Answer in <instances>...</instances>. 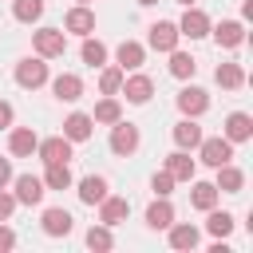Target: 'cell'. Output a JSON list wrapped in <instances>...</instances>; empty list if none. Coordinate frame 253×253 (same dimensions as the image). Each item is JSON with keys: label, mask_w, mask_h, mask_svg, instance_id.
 Wrapping results in <instances>:
<instances>
[{"label": "cell", "mask_w": 253, "mask_h": 253, "mask_svg": "<svg viewBox=\"0 0 253 253\" xmlns=\"http://www.w3.org/2000/svg\"><path fill=\"white\" fill-rule=\"evenodd\" d=\"M12 79H16L24 91H36V87H43V83L51 79V71H47V59H43V55H24V59L16 63V71H12Z\"/></svg>", "instance_id": "cell-1"}, {"label": "cell", "mask_w": 253, "mask_h": 253, "mask_svg": "<svg viewBox=\"0 0 253 253\" xmlns=\"http://www.w3.org/2000/svg\"><path fill=\"white\" fill-rule=\"evenodd\" d=\"M107 146H111V154H119V158H130L138 146H142V134H138V126L134 123H111V138H107Z\"/></svg>", "instance_id": "cell-2"}, {"label": "cell", "mask_w": 253, "mask_h": 253, "mask_svg": "<svg viewBox=\"0 0 253 253\" xmlns=\"http://www.w3.org/2000/svg\"><path fill=\"white\" fill-rule=\"evenodd\" d=\"M32 47L43 59H59L67 51V32L63 28H40V32H32Z\"/></svg>", "instance_id": "cell-3"}, {"label": "cell", "mask_w": 253, "mask_h": 253, "mask_svg": "<svg viewBox=\"0 0 253 253\" xmlns=\"http://www.w3.org/2000/svg\"><path fill=\"white\" fill-rule=\"evenodd\" d=\"M198 158L213 170V166H221V162H233V142L225 138V134H213V138H202L198 142Z\"/></svg>", "instance_id": "cell-4"}, {"label": "cell", "mask_w": 253, "mask_h": 253, "mask_svg": "<svg viewBox=\"0 0 253 253\" xmlns=\"http://www.w3.org/2000/svg\"><path fill=\"white\" fill-rule=\"evenodd\" d=\"M178 40H182V32H178V24H170V20H158V24L146 28V47H154V51H162V55L174 51Z\"/></svg>", "instance_id": "cell-5"}, {"label": "cell", "mask_w": 253, "mask_h": 253, "mask_svg": "<svg viewBox=\"0 0 253 253\" xmlns=\"http://www.w3.org/2000/svg\"><path fill=\"white\" fill-rule=\"evenodd\" d=\"M12 194H16V202L20 206H40L43 202V194H47V186H43V178H36V174H12Z\"/></svg>", "instance_id": "cell-6"}, {"label": "cell", "mask_w": 253, "mask_h": 253, "mask_svg": "<svg viewBox=\"0 0 253 253\" xmlns=\"http://www.w3.org/2000/svg\"><path fill=\"white\" fill-rule=\"evenodd\" d=\"M210 36H213L217 47L233 51V47L245 43V20H221V24H210Z\"/></svg>", "instance_id": "cell-7"}, {"label": "cell", "mask_w": 253, "mask_h": 253, "mask_svg": "<svg viewBox=\"0 0 253 253\" xmlns=\"http://www.w3.org/2000/svg\"><path fill=\"white\" fill-rule=\"evenodd\" d=\"M119 95H126V103L142 107V103H150V95H154V79H150V75H142V71H134V75H123V87H119Z\"/></svg>", "instance_id": "cell-8"}, {"label": "cell", "mask_w": 253, "mask_h": 253, "mask_svg": "<svg viewBox=\"0 0 253 253\" xmlns=\"http://www.w3.org/2000/svg\"><path fill=\"white\" fill-rule=\"evenodd\" d=\"M178 111H182L186 119H202V115L210 111V95H206L202 87H194V83H186V87L178 91Z\"/></svg>", "instance_id": "cell-9"}, {"label": "cell", "mask_w": 253, "mask_h": 253, "mask_svg": "<svg viewBox=\"0 0 253 253\" xmlns=\"http://www.w3.org/2000/svg\"><path fill=\"white\" fill-rule=\"evenodd\" d=\"M221 134H225L233 146H237V142H249V138H253V115H249V111H229Z\"/></svg>", "instance_id": "cell-10"}, {"label": "cell", "mask_w": 253, "mask_h": 253, "mask_svg": "<svg viewBox=\"0 0 253 253\" xmlns=\"http://www.w3.org/2000/svg\"><path fill=\"white\" fill-rule=\"evenodd\" d=\"M71 138H63V134H51V138H40L36 142V154H40V162H71Z\"/></svg>", "instance_id": "cell-11"}, {"label": "cell", "mask_w": 253, "mask_h": 253, "mask_svg": "<svg viewBox=\"0 0 253 253\" xmlns=\"http://www.w3.org/2000/svg\"><path fill=\"white\" fill-rule=\"evenodd\" d=\"M210 24H213V20H210L198 4H190V8L182 12V20H178V32L190 36V40H202V36H210Z\"/></svg>", "instance_id": "cell-12"}, {"label": "cell", "mask_w": 253, "mask_h": 253, "mask_svg": "<svg viewBox=\"0 0 253 253\" xmlns=\"http://www.w3.org/2000/svg\"><path fill=\"white\" fill-rule=\"evenodd\" d=\"M36 142H40V134L32 126H12L8 130V154L12 158H32L36 154Z\"/></svg>", "instance_id": "cell-13"}, {"label": "cell", "mask_w": 253, "mask_h": 253, "mask_svg": "<svg viewBox=\"0 0 253 253\" xmlns=\"http://www.w3.org/2000/svg\"><path fill=\"white\" fill-rule=\"evenodd\" d=\"M40 225H43V233H47V237H67V233L75 229V217H71L63 206H51V210H43Z\"/></svg>", "instance_id": "cell-14"}, {"label": "cell", "mask_w": 253, "mask_h": 253, "mask_svg": "<svg viewBox=\"0 0 253 253\" xmlns=\"http://www.w3.org/2000/svg\"><path fill=\"white\" fill-rule=\"evenodd\" d=\"M63 32H71V36H91V32H95V12H91L87 4L67 8V16H63Z\"/></svg>", "instance_id": "cell-15"}, {"label": "cell", "mask_w": 253, "mask_h": 253, "mask_svg": "<svg viewBox=\"0 0 253 253\" xmlns=\"http://www.w3.org/2000/svg\"><path fill=\"white\" fill-rule=\"evenodd\" d=\"M47 83H51V91H55L59 103H79V99H83V79H79L75 71H63V75H55V79H47Z\"/></svg>", "instance_id": "cell-16"}, {"label": "cell", "mask_w": 253, "mask_h": 253, "mask_svg": "<svg viewBox=\"0 0 253 253\" xmlns=\"http://www.w3.org/2000/svg\"><path fill=\"white\" fill-rule=\"evenodd\" d=\"M213 170H217V178H213L217 194H241V190H245V170H241V166L221 162V166H213Z\"/></svg>", "instance_id": "cell-17"}, {"label": "cell", "mask_w": 253, "mask_h": 253, "mask_svg": "<svg viewBox=\"0 0 253 253\" xmlns=\"http://www.w3.org/2000/svg\"><path fill=\"white\" fill-rule=\"evenodd\" d=\"M115 63H119L123 71H138V67L146 63V47H142L138 40H123V43L115 47Z\"/></svg>", "instance_id": "cell-18"}, {"label": "cell", "mask_w": 253, "mask_h": 253, "mask_svg": "<svg viewBox=\"0 0 253 253\" xmlns=\"http://www.w3.org/2000/svg\"><path fill=\"white\" fill-rule=\"evenodd\" d=\"M91 130H95V119H91L87 111H71V115L63 119V138H71V142H87Z\"/></svg>", "instance_id": "cell-19"}, {"label": "cell", "mask_w": 253, "mask_h": 253, "mask_svg": "<svg viewBox=\"0 0 253 253\" xmlns=\"http://www.w3.org/2000/svg\"><path fill=\"white\" fill-rule=\"evenodd\" d=\"M206 134H202V126H198V119H178L174 123V146L178 150H198V142H202Z\"/></svg>", "instance_id": "cell-20"}, {"label": "cell", "mask_w": 253, "mask_h": 253, "mask_svg": "<svg viewBox=\"0 0 253 253\" xmlns=\"http://www.w3.org/2000/svg\"><path fill=\"white\" fill-rule=\"evenodd\" d=\"M75 194H79L83 206H99V202L111 194V186H107L103 174H87V178H79V190H75Z\"/></svg>", "instance_id": "cell-21"}, {"label": "cell", "mask_w": 253, "mask_h": 253, "mask_svg": "<svg viewBox=\"0 0 253 253\" xmlns=\"http://www.w3.org/2000/svg\"><path fill=\"white\" fill-rule=\"evenodd\" d=\"M126 213H130V198L107 194V198L99 202V221H103V225H119V221H126Z\"/></svg>", "instance_id": "cell-22"}, {"label": "cell", "mask_w": 253, "mask_h": 253, "mask_svg": "<svg viewBox=\"0 0 253 253\" xmlns=\"http://www.w3.org/2000/svg\"><path fill=\"white\" fill-rule=\"evenodd\" d=\"M166 229H170V249H198L202 241V229L190 221H170Z\"/></svg>", "instance_id": "cell-23"}, {"label": "cell", "mask_w": 253, "mask_h": 253, "mask_svg": "<svg viewBox=\"0 0 253 253\" xmlns=\"http://www.w3.org/2000/svg\"><path fill=\"white\" fill-rule=\"evenodd\" d=\"M166 170H170V178H174V182H194L198 162L190 158V150H174V154L166 158Z\"/></svg>", "instance_id": "cell-24"}, {"label": "cell", "mask_w": 253, "mask_h": 253, "mask_svg": "<svg viewBox=\"0 0 253 253\" xmlns=\"http://www.w3.org/2000/svg\"><path fill=\"white\" fill-rule=\"evenodd\" d=\"M43 186H47V190H71V186H75L71 166H67V162H43Z\"/></svg>", "instance_id": "cell-25"}, {"label": "cell", "mask_w": 253, "mask_h": 253, "mask_svg": "<svg viewBox=\"0 0 253 253\" xmlns=\"http://www.w3.org/2000/svg\"><path fill=\"white\" fill-rule=\"evenodd\" d=\"M213 79H217L221 91H237V87H245V67L241 63H217Z\"/></svg>", "instance_id": "cell-26"}, {"label": "cell", "mask_w": 253, "mask_h": 253, "mask_svg": "<svg viewBox=\"0 0 253 253\" xmlns=\"http://www.w3.org/2000/svg\"><path fill=\"white\" fill-rule=\"evenodd\" d=\"M91 119H95V123H103V126H111V123H119V119H123V103H119V95H103V99L95 103V111H91Z\"/></svg>", "instance_id": "cell-27"}, {"label": "cell", "mask_w": 253, "mask_h": 253, "mask_svg": "<svg viewBox=\"0 0 253 253\" xmlns=\"http://www.w3.org/2000/svg\"><path fill=\"white\" fill-rule=\"evenodd\" d=\"M217 198H221V194H217V186H213V182H194V186H190V206H194V210H202V213H206V210H213V206H217Z\"/></svg>", "instance_id": "cell-28"}, {"label": "cell", "mask_w": 253, "mask_h": 253, "mask_svg": "<svg viewBox=\"0 0 253 253\" xmlns=\"http://www.w3.org/2000/svg\"><path fill=\"white\" fill-rule=\"evenodd\" d=\"M174 221V206H170V198H154L150 206H146V225L150 229H166Z\"/></svg>", "instance_id": "cell-29"}, {"label": "cell", "mask_w": 253, "mask_h": 253, "mask_svg": "<svg viewBox=\"0 0 253 253\" xmlns=\"http://www.w3.org/2000/svg\"><path fill=\"white\" fill-rule=\"evenodd\" d=\"M233 225H237V221H233V213H225V210H217V206H213V210H206V233H210V237H229V233H233Z\"/></svg>", "instance_id": "cell-30"}, {"label": "cell", "mask_w": 253, "mask_h": 253, "mask_svg": "<svg viewBox=\"0 0 253 253\" xmlns=\"http://www.w3.org/2000/svg\"><path fill=\"white\" fill-rule=\"evenodd\" d=\"M166 55H170V63H166V67H170V75H174V79H194L198 59H194L190 51H178V47H174V51H166Z\"/></svg>", "instance_id": "cell-31"}, {"label": "cell", "mask_w": 253, "mask_h": 253, "mask_svg": "<svg viewBox=\"0 0 253 253\" xmlns=\"http://www.w3.org/2000/svg\"><path fill=\"white\" fill-rule=\"evenodd\" d=\"M79 59H83L87 67H103V63H107V43H103V40H91V36H83Z\"/></svg>", "instance_id": "cell-32"}, {"label": "cell", "mask_w": 253, "mask_h": 253, "mask_svg": "<svg viewBox=\"0 0 253 253\" xmlns=\"http://www.w3.org/2000/svg\"><path fill=\"white\" fill-rule=\"evenodd\" d=\"M123 75H126V71H123L119 63H103V67H99V91H103V95H119Z\"/></svg>", "instance_id": "cell-33"}, {"label": "cell", "mask_w": 253, "mask_h": 253, "mask_svg": "<svg viewBox=\"0 0 253 253\" xmlns=\"http://www.w3.org/2000/svg\"><path fill=\"white\" fill-rule=\"evenodd\" d=\"M83 241H87V249H115V233H111V225H103V221H95V225L83 233Z\"/></svg>", "instance_id": "cell-34"}, {"label": "cell", "mask_w": 253, "mask_h": 253, "mask_svg": "<svg viewBox=\"0 0 253 253\" xmlns=\"http://www.w3.org/2000/svg\"><path fill=\"white\" fill-rule=\"evenodd\" d=\"M12 16L20 24H36L43 16V0H12Z\"/></svg>", "instance_id": "cell-35"}, {"label": "cell", "mask_w": 253, "mask_h": 253, "mask_svg": "<svg viewBox=\"0 0 253 253\" xmlns=\"http://www.w3.org/2000/svg\"><path fill=\"white\" fill-rule=\"evenodd\" d=\"M150 190H154V198H170V190H174V178H170V170L162 166V170H154V178H150Z\"/></svg>", "instance_id": "cell-36"}, {"label": "cell", "mask_w": 253, "mask_h": 253, "mask_svg": "<svg viewBox=\"0 0 253 253\" xmlns=\"http://www.w3.org/2000/svg\"><path fill=\"white\" fill-rule=\"evenodd\" d=\"M16 194H8V186H0V221H8L12 213H16Z\"/></svg>", "instance_id": "cell-37"}, {"label": "cell", "mask_w": 253, "mask_h": 253, "mask_svg": "<svg viewBox=\"0 0 253 253\" xmlns=\"http://www.w3.org/2000/svg\"><path fill=\"white\" fill-rule=\"evenodd\" d=\"M8 249H16V229H8L0 221V253H8Z\"/></svg>", "instance_id": "cell-38"}, {"label": "cell", "mask_w": 253, "mask_h": 253, "mask_svg": "<svg viewBox=\"0 0 253 253\" xmlns=\"http://www.w3.org/2000/svg\"><path fill=\"white\" fill-rule=\"evenodd\" d=\"M12 119H16L12 103H8V99H0V130H8V126H12Z\"/></svg>", "instance_id": "cell-39"}, {"label": "cell", "mask_w": 253, "mask_h": 253, "mask_svg": "<svg viewBox=\"0 0 253 253\" xmlns=\"http://www.w3.org/2000/svg\"><path fill=\"white\" fill-rule=\"evenodd\" d=\"M0 186H12V162L0 158Z\"/></svg>", "instance_id": "cell-40"}, {"label": "cell", "mask_w": 253, "mask_h": 253, "mask_svg": "<svg viewBox=\"0 0 253 253\" xmlns=\"http://www.w3.org/2000/svg\"><path fill=\"white\" fill-rule=\"evenodd\" d=\"M134 4H142V8H150V4H158V0H134Z\"/></svg>", "instance_id": "cell-41"}, {"label": "cell", "mask_w": 253, "mask_h": 253, "mask_svg": "<svg viewBox=\"0 0 253 253\" xmlns=\"http://www.w3.org/2000/svg\"><path fill=\"white\" fill-rule=\"evenodd\" d=\"M178 4H182V8H190V4H198V0H178Z\"/></svg>", "instance_id": "cell-42"}, {"label": "cell", "mask_w": 253, "mask_h": 253, "mask_svg": "<svg viewBox=\"0 0 253 253\" xmlns=\"http://www.w3.org/2000/svg\"><path fill=\"white\" fill-rule=\"evenodd\" d=\"M75 4H91V0H75Z\"/></svg>", "instance_id": "cell-43"}]
</instances>
